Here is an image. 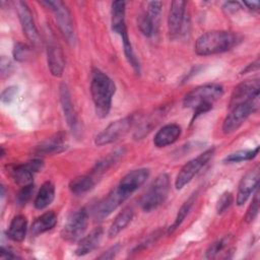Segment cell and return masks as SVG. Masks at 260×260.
<instances>
[{"label": "cell", "instance_id": "obj_1", "mask_svg": "<svg viewBox=\"0 0 260 260\" xmlns=\"http://www.w3.org/2000/svg\"><path fill=\"white\" fill-rule=\"evenodd\" d=\"M115 91L114 81L100 69L93 68L90 76V93L98 117L106 118L108 116Z\"/></svg>", "mask_w": 260, "mask_h": 260}, {"label": "cell", "instance_id": "obj_2", "mask_svg": "<svg viewBox=\"0 0 260 260\" xmlns=\"http://www.w3.org/2000/svg\"><path fill=\"white\" fill-rule=\"evenodd\" d=\"M223 94V88L217 83H208L197 86L189 91L183 100L185 108L193 110V116L191 123L201 114L207 113L212 109L214 102L221 98Z\"/></svg>", "mask_w": 260, "mask_h": 260}, {"label": "cell", "instance_id": "obj_3", "mask_svg": "<svg viewBox=\"0 0 260 260\" xmlns=\"http://www.w3.org/2000/svg\"><path fill=\"white\" fill-rule=\"evenodd\" d=\"M240 42L241 38L233 31L211 30L197 39L194 49L199 56H209L226 52Z\"/></svg>", "mask_w": 260, "mask_h": 260}, {"label": "cell", "instance_id": "obj_4", "mask_svg": "<svg viewBox=\"0 0 260 260\" xmlns=\"http://www.w3.org/2000/svg\"><path fill=\"white\" fill-rule=\"evenodd\" d=\"M170 192V177L166 173L159 174L140 198V206L145 212H150L160 206Z\"/></svg>", "mask_w": 260, "mask_h": 260}, {"label": "cell", "instance_id": "obj_5", "mask_svg": "<svg viewBox=\"0 0 260 260\" xmlns=\"http://www.w3.org/2000/svg\"><path fill=\"white\" fill-rule=\"evenodd\" d=\"M259 109V95L240 104L231 109L230 114L225 117L222 123V131L225 134H230L238 130L248 117L255 113Z\"/></svg>", "mask_w": 260, "mask_h": 260}, {"label": "cell", "instance_id": "obj_6", "mask_svg": "<svg viewBox=\"0 0 260 260\" xmlns=\"http://www.w3.org/2000/svg\"><path fill=\"white\" fill-rule=\"evenodd\" d=\"M41 4L45 5L47 8L52 10L55 14V18L60 31L66 39L67 43L74 45L75 43V32L71 13L64 2L62 1H42Z\"/></svg>", "mask_w": 260, "mask_h": 260}, {"label": "cell", "instance_id": "obj_7", "mask_svg": "<svg viewBox=\"0 0 260 260\" xmlns=\"http://www.w3.org/2000/svg\"><path fill=\"white\" fill-rule=\"evenodd\" d=\"M134 121V116H127L110 123L95 136L94 143L98 146H103L117 141L129 132Z\"/></svg>", "mask_w": 260, "mask_h": 260}, {"label": "cell", "instance_id": "obj_8", "mask_svg": "<svg viewBox=\"0 0 260 260\" xmlns=\"http://www.w3.org/2000/svg\"><path fill=\"white\" fill-rule=\"evenodd\" d=\"M88 223V213L85 208H80L73 212L67 219L66 223L64 224L61 236L62 238L69 243L78 242L87 226Z\"/></svg>", "mask_w": 260, "mask_h": 260}, {"label": "cell", "instance_id": "obj_9", "mask_svg": "<svg viewBox=\"0 0 260 260\" xmlns=\"http://www.w3.org/2000/svg\"><path fill=\"white\" fill-rule=\"evenodd\" d=\"M213 153L214 148H208L207 150L203 151L201 154L184 165L177 175L175 181L176 188L180 190L185 185H187L194 178V176L209 161V159L213 156Z\"/></svg>", "mask_w": 260, "mask_h": 260}, {"label": "cell", "instance_id": "obj_10", "mask_svg": "<svg viewBox=\"0 0 260 260\" xmlns=\"http://www.w3.org/2000/svg\"><path fill=\"white\" fill-rule=\"evenodd\" d=\"M44 167L41 158H34L24 164L12 165L9 167V173L13 181L19 186H25L32 183L34 174L40 172Z\"/></svg>", "mask_w": 260, "mask_h": 260}, {"label": "cell", "instance_id": "obj_11", "mask_svg": "<svg viewBox=\"0 0 260 260\" xmlns=\"http://www.w3.org/2000/svg\"><path fill=\"white\" fill-rule=\"evenodd\" d=\"M128 197L123 194L119 188L113 189L105 198H103L94 207L93 213L98 220H103L115 211Z\"/></svg>", "mask_w": 260, "mask_h": 260}, {"label": "cell", "instance_id": "obj_12", "mask_svg": "<svg viewBox=\"0 0 260 260\" xmlns=\"http://www.w3.org/2000/svg\"><path fill=\"white\" fill-rule=\"evenodd\" d=\"M16 10L18 14V18L20 21V25L23 34L26 39L34 45H38L40 43V36L37 29V26L34 21L32 13L28 8L27 4L22 1L16 2Z\"/></svg>", "mask_w": 260, "mask_h": 260}, {"label": "cell", "instance_id": "obj_13", "mask_svg": "<svg viewBox=\"0 0 260 260\" xmlns=\"http://www.w3.org/2000/svg\"><path fill=\"white\" fill-rule=\"evenodd\" d=\"M259 89H260V84H259V79H248L245 80L241 83H239L235 89L233 90V93L231 95V101H230V109L243 104L251 99H253L256 95H259Z\"/></svg>", "mask_w": 260, "mask_h": 260}, {"label": "cell", "instance_id": "obj_14", "mask_svg": "<svg viewBox=\"0 0 260 260\" xmlns=\"http://www.w3.org/2000/svg\"><path fill=\"white\" fill-rule=\"evenodd\" d=\"M47 60L52 75L56 77L62 76L65 67L64 54L59 44L52 37L47 40Z\"/></svg>", "mask_w": 260, "mask_h": 260}, {"label": "cell", "instance_id": "obj_15", "mask_svg": "<svg viewBox=\"0 0 260 260\" xmlns=\"http://www.w3.org/2000/svg\"><path fill=\"white\" fill-rule=\"evenodd\" d=\"M186 13L185 1H173L168 16V29L172 38H177L184 27Z\"/></svg>", "mask_w": 260, "mask_h": 260}, {"label": "cell", "instance_id": "obj_16", "mask_svg": "<svg viewBox=\"0 0 260 260\" xmlns=\"http://www.w3.org/2000/svg\"><path fill=\"white\" fill-rule=\"evenodd\" d=\"M259 184V167L256 166L250 170L240 181L236 203L238 206H242L250 197V195L256 191Z\"/></svg>", "mask_w": 260, "mask_h": 260}, {"label": "cell", "instance_id": "obj_17", "mask_svg": "<svg viewBox=\"0 0 260 260\" xmlns=\"http://www.w3.org/2000/svg\"><path fill=\"white\" fill-rule=\"evenodd\" d=\"M148 177H149L148 169H144V168L136 169L126 174L122 178V180L120 181L117 187L123 194L129 197L133 192H135L140 186L144 184V182Z\"/></svg>", "mask_w": 260, "mask_h": 260}, {"label": "cell", "instance_id": "obj_18", "mask_svg": "<svg viewBox=\"0 0 260 260\" xmlns=\"http://www.w3.org/2000/svg\"><path fill=\"white\" fill-rule=\"evenodd\" d=\"M59 96H60L61 108L64 113L66 122H67L69 128L72 130V132H76L77 126H78V121H77V117H76V114H75V111L73 108L69 89L65 83H62L60 85Z\"/></svg>", "mask_w": 260, "mask_h": 260}, {"label": "cell", "instance_id": "obj_19", "mask_svg": "<svg viewBox=\"0 0 260 260\" xmlns=\"http://www.w3.org/2000/svg\"><path fill=\"white\" fill-rule=\"evenodd\" d=\"M67 148L66 134L64 132H58L53 136L47 138L41 142L35 149V153L41 154H54L62 152Z\"/></svg>", "mask_w": 260, "mask_h": 260}, {"label": "cell", "instance_id": "obj_20", "mask_svg": "<svg viewBox=\"0 0 260 260\" xmlns=\"http://www.w3.org/2000/svg\"><path fill=\"white\" fill-rule=\"evenodd\" d=\"M181 135V127L178 124L172 123L162 126L154 135L153 144L156 147H165L173 144Z\"/></svg>", "mask_w": 260, "mask_h": 260}, {"label": "cell", "instance_id": "obj_21", "mask_svg": "<svg viewBox=\"0 0 260 260\" xmlns=\"http://www.w3.org/2000/svg\"><path fill=\"white\" fill-rule=\"evenodd\" d=\"M103 235H104V231L102 228L99 226V228H95L94 230H92L85 237H82L78 241V245L76 247L75 254L77 256H84V255L92 252L93 250H95L102 241Z\"/></svg>", "mask_w": 260, "mask_h": 260}, {"label": "cell", "instance_id": "obj_22", "mask_svg": "<svg viewBox=\"0 0 260 260\" xmlns=\"http://www.w3.org/2000/svg\"><path fill=\"white\" fill-rule=\"evenodd\" d=\"M125 10L126 3L124 1H114L111 6V15H112V30L118 35H122L127 31L125 23Z\"/></svg>", "mask_w": 260, "mask_h": 260}, {"label": "cell", "instance_id": "obj_23", "mask_svg": "<svg viewBox=\"0 0 260 260\" xmlns=\"http://www.w3.org/2000/svg\"><path fill=\"white\" fill-rule=\"evenodd\" d=\"M57 223V214L54 211H47L43 213L42 215L38 216L31 226H30V233L34 236L41 235L43 233H46L50 230H52Z\"/></svg>", "mask_w": 260, "mask_h": 260}, {"label": "cell", "instance_id": "obj_24", "mask_svg": "<svg viewBox=\"0 0 260 260\" xmlns=\"http://www.w3.org/2000/svg\"><path fill=\"white\" fill-rule=\"evenodd\" d=\"M27 231V220L22 214L15 215L10 221L7 230V237L14 242H22Z\"/></svg>", "mask_w": 260, "mask_h": 260}, {"label": "cell", "instance_id": "obj_25", "mask_svg": "<svg viewBox=\"0 0 260 260\" xmlns=\"http://www.w3.org/2000/svg\"><path fill=\"white\" fill-rule=\"evenodd\" d=\"M133 218V209L129 206L125 207L120 211L115 219L113 220L112 224L110 225L108 235L110 238L116 237L121 231H123L132 220Z\"/></svg>", "mask_w": 260, "mask_h": 260}, {"label": "cell", "instance_id": "obj_26", "mask_svg": "<svg viewBox=\"0 0 260 260\" xmlns=\"http://www.w3.org/2000/svg\"><path fill=\"white\" fill-rule=\"evenodd\" d=\"M54 197H55V186L53 185V183L49 181L45 182L41 186L36 196V199L34 201L35 207L39 210L45 209L47 206H49L52 203V201L54 200Z\"/></svg>", "mask_w": 260, "mask_h": 260}, {"label": "cell", "instance_id": "obj_27", "mask_svg": "<svg viewBox=\"0 0 260 260\" xmlns=\"http://www.w3.org/2000/svg\"><path fill=\"white\" fill-rule=\"evenodd\" d=\"M125 154V149H117L112 153H109L106 157L102 158L100 161L96 162L94 168L92 169V174L93 175H101L105 172H107L110 168H112L115 164H117Z\"/></svg>", "mask_w": 260, "mask_h": 260}, {"label": "cell", "instance_id": "obj_28", "mask_svg": "<svg viewBox=\"0 0 260 260\" xmlns=\"http://www.w3.org/2000/svg\"><path fill=\"white\" fill-rule=\"evenodd\" d=\"M95 184L94 179L89 175H82L72 179L69 183L71 193L75 195H82L93 188Z\"/></svg>", "mask_w": 260, "mask_h": 260}, {"label": "cell", "instance_id": "obj_29", "mask_svg": "<svg viewBox=\"0 0 260 260\" xmlns=\"http://www.w3.org/2000/svg\"><path fill=\"white\" fill-rule=\"evenodd\" d=\"M196 197H197V192L193 193V194L183 203V205L180 207V209H179V211H178V213H177V216H176L174 222H173V223L170 225V228L168 229V234H173V233L182 224V222L184 221V219H185L186 216L188 215V213H189V211H190L192 205L195 203Z\"/></svg>", "mask_w": 260, "mask_h": 260}, {"label": "cell", "instance_id": "obj_30", "mask_svg": "<svg viewBox=\"0 0 260 260\" xmlns=\"http://www.w3.org/2000/svg\"><path fill=\"white\" fill-rule=\"evenodd\" d=\"M121 39H122V42H123V49H124V54L126 56V59L127 61L129 62V64L132 66V68L134 69V71L136 73H139L140 72V64H139V61L138 59L136 58L135 56V53L133 51V48H132V44L129 40V37H128V32L125 31L123 32L121 36Z\"/></svg>", "mask_w": 260, "mask_h": 260}, {"label": "cell", "instance_id": "obj_31", "mask_svg": "<svg viewBox=\"0 0 260 260\" xmlns=\"http://www.w3.org/2000/svg\"><path fill=\"white\" fill-rule=\"evenodd\" d=\"M230 242H231V238L229 236H225V237L215 241L206 250L205 258L212 259V258L218 257L219 254H225L223 251L229 247ZM225 257H226V255H225Z\"/></svg>", "mask_w": 260, "mask_h": 260}, {"label": "cell", "instance_id": "obj_32", "mask_svg": "<svg viewBox=\"0 0 260 260\" xmlns=\"http://www.w3.org/2000/svg\"><path fill=\"white\" fill-rule=\"evenodd\" d=\"M258 151H259V146H257L254 149L239 150V151L229 154L223 159V161L229 162V164H234V162H240V161H244V160H251L254 157H256V155L258 154Z\"/></svg>", "mask_w": 260, "mask_h": 260}, {"label": "cell", "instance_id": "obj_33", "mask_svg": "<svg viewBox=\"0 0 260 260\" xmlns=\"http://www.w3.org/2000/svg\"><path fill=\"white\" fill-rule=\"evenodd\" d=\"M137 25L139 27V30L144 35L145 37H151L155 30H156V24L153 22V20L147 15L146 12L141 13L137 18Z\"/></svg>", "mask_w": 260, "mask_h": 260}, {"label": "cell", "instance_id": "obj_34", "mask_svg": "<svg viewBox=\"0 0 260 260\" xmlns=\"http://www.w3.org/2000/svg\"><path fill=\"white\" fill-rule=\"evenodd\" d=\"M13 57L18 62H24L27 59L30 58L32 54V49L26 44L23 43H16L14 45L13 51H12Z\"/></svg>", "mask_w": 260, "mask_h": 260}, {"label": "cell", "instance_id": "obj_35", "mask_svg": "<svg viewBox=\"0 0 260 260\" xmlns=\"http://www.w3.org/2000/svg\"><path fill=\"white\" fill-rule=\"evenodd\" d=\"M35 191V185L34 183L22 186L21 189L19 190V192L16 195V204L19 206H23L25 205L29 199L31 198V195L34 194Z\"/></svg>", "mask_w": 260, "mask_h": 260}, {"label": "cell", "instance_id": "obj_36", "mask_svg": "<svg viewBox=\"0 0 260 260\" xmlns=\"http://www.w3.org/2000/svg\"><path fill=\"white\" fill-rule=\"evenodd\" d=\"M234 201V197H233V194L231 192H223L220 197L218 198L217 202H216V206H215V209H216V212L218 214H221L223 213L224 211H226L232 203Z\"/></svg>", "mask_w": 260, "mask_h": 260}, {"label": "cell", "instance_id": "obj_37", "mask_svg": "<svg viewBox=\"0 0 260 260\" xmlns=\"http://www.w3.org/2000/svg\"><path fill=\"white\" fill-rule=\"evenodd\" d=\"M258 211H259V191H258V188L256 189V192H255V195L252 199V202L246 212V215H245V220L247 222H250L252 220H254V218L257 216L258 214Z\"/></svg>", "mask_w": 260, "mask_h": 260}, {"label": "cell", "instance_id": "obj_38", "mask_svg": "<svg viewBox=\"0 0 260 260\" xmlns=\"http://www.w3.org/2000/svg\"><path fill=\"white\" fill-rule=\"evenodd\" d=\"M161 7H162V3L160 1H151L147 5V11H145L156 25L159 20Z\"/></svg>", "mask_w": 260, "mask_h": 260}, {"label": "cell", "instance_id": "obj_39", "mask_svg": "<svg viewBox=\"0 0 260 260\" xmlns=\"http://www.w3.org/2000/svg\"><path fill=\"white\" fill-rule=\"evenodd\" d=\"M16 93H17L16 86H9L5 88L1 93V102L3 104H10L14 100Z\"/></svg>", "mask_w": 260, "mask_h": 260}, {"label": "cell", "instance_id": "obj_40", "mask_svg": "<svg viewBox=\"0 0 260 260\" xmlns=\"http://www.w3.org/2000/svg\"><path fill=\"white\" fill-rule=\"evenodd\" d=\"M0 68H1V76H2V78L5 77V76H7V75L10 73V71H11V63H10V61H9L7 58H5L4 56L1 57Z\"/></svg>", "mask_w": 260, "mask_h": 260}, {"label": "cell", "instance_id": "obj_41", "mask_svg": "<svg viewBox=\"0 0 260 260\" xmlns=\"http://www.w3.org/2000/svg\"><path fill=\"white\" fill-rule=\"evenodd\" d=\"M119 249H120V245L117 244V245L111 247L109 250L105 251L101 256H99V259H112L119 252Z\"/></svg>", "mask_w": 260, "mask_h": 260}, {"label": "cell", "instance_id": "obj_42", "mask_svg": "<svg viewBox=\"0 0 260 260\" xmlns=\"http://www.w3.org/2000/svg\"><path fill=\"white\" fill-rule=\"evenodd\" d=\"M223 10L226 12V13H235L237 12L241 7V4L239 2H235V1H230V2H226L224 3L223 5Z\"/></svg>", "mask_w": 260, "mask_h": 260}, {"label": "cell", "instance_id": "obj_43", "mask_svg": "<svg viewBox=\"0 0 260 260\" xmlns=\"http://www.w3.org/2000/svg\"><path fill=\"white\" fill-rule=\"evenodd\" d=\"M0 257L2 259H14L17 258V256L9 249H6L4 247L1 248V252H0Z\"/></svg>", "mask_w": 260, "mask_h": 260}, {"label": "cell", "instance_id": "obj_44", "mask_svg": "<svg viewBox=\"0 0 260 260\" xmlns=\"http://www.w3.org/2000/svg\"><path fill=\"white\" fill-rule=\"evenodd\" d=\"M243 3L249 9H252V10H258L259 9V2L258 1H244Z\"/></svg>", "mask_w": 260, "mask_h": 260}, {"label": "cell", "instance_id": "obj_45", "mask_svg": "<svg viewBox=\"0 0 260 260\" xmlns=\"http://www.w3.org/2000/svg\"><path fill=\"white\" fill-rule=\"evenodd\" d=\"M258 67H259V62H258V60H257L256 62H254V63L248 65V66L242 71V74H244V73H246V72H248V71H251V70H256V69H258Z\"/></svg>", "mask_w": 260, "mask_h": 260}]
</instances>
